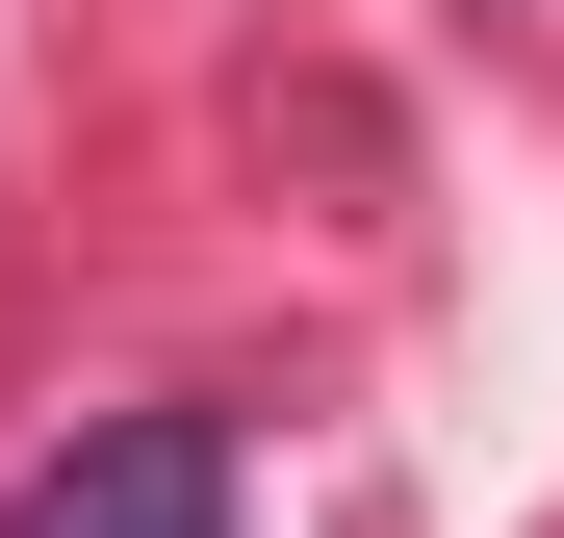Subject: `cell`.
Returning <instances> with one entry per match:
<instances>
[{
	"label": "cell",
	"mask_w": 564,
	"mask_h": 538,
	"mask_svg": "<svg viewBox=\"0 0 564 538\" xmlns=\"http://www.w3.org/2000/svg\"><path fill=\"white\" fill-rule=\"evenodd\" d=\"M0 538H231V436H206V410H104L77 462H26Z\"/></svg>",
	"instance_id": "1"
}]
</instances>
